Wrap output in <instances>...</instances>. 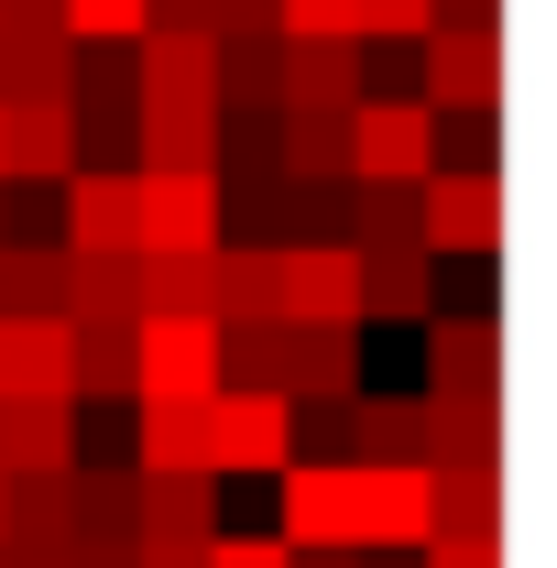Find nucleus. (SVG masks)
Instances as JSON below:
<instances>
[{"label": "nucleus", "mask_w": 557, "mask_h": 568, "mask_svg": "<svg viewBox=\"0 0 557 568\" xmlns=\"http://www.w3.org/2000/svg\"><path fill=\"white\" fill-rule=\"evenodd\" d=\"M284 503H274V547L306 558V547H350L361 558V525H372V470H274Z\"/></svg>", "instance_id": "f257e3e1"}, {"label": "nucleus", "mask_w": 557, "mask_h": 568, "mask_svg": "<svg viewBox=\"0 0 557 568\" xmlns=\"http://www.w3.org/2000/svg\"><path fill=\"white\" fill-rule=\"evenodd\" d=\"M132 241L142 252H175V263H209L219 241H230L219 175H132Z\"/></svg>", "instance_id": "f03ea898"}, {"label": "nucleus", "mask_w": 557, "mask_h": 568, "mask_svg": "<svg viewBox=\"0 0 557 568\" xmlns=\"http://www.w3.org/2000/svg\"><path fill=\"white\" fill-rule=\"evenodd\" d=\"M416 252L426 263H437V252L492 263V252H503V175H426L416 186Z\"/></svg>", "instance_id": "7ed1b4c3"}, {"label": "nucleus", "mask_w": 557, "mask_h": 568, "mask_svg": "<svg viewBox=\"0 0 557 568\" xmlns=\"http://www.w3.org/2000/svg\"><path fill=\"white\" fill-rule=\"evenodd\" d=\"M437 153H426V110L416 99H361L350 110V186H426Z\"/></svg>", "instance_id": "20e7f679"}, {"label": "nucleus", "mask_w": 557, "mask_h": 568, "mask_svg": "<svg viewBox=\"0 0 557 568\" xmlns=\"http://www.w3.org/2000/svg\"><path fill=\"white\" fill-rule=\"evenodd\" d=\"M426 394H503V306L426 317Z\"/></svg>", "instance_id": "39448f33"}, {"label": "nucleus", "mask_w": 557, "mask_h": 568, "mask_svg": "<svg viewBox=\"0 0 557 568\" xmlns=\"http://www.w3.org/2000/svg\"><path fill=\"white\" fill-rule=\"evenodd\" d=\"M274 295H284V328H361V263H350V252L284 241Z\"/></svg>", "instance_id": "423d86ee"}, {"label": "nucleus", "mask_w": 557, "mask_h": 568, "mask_svg": "<svg viewBox=\"0 0 557 568\" xmlns=\"http://www.w3.org/2000/svg\"><path fill=\"white\" fill-rule=\"evenodd\" d=\"M274 394L284 405H350L361 394V328H274Z\"/></svg>", "instance_id": "0eeeda50"}, {"label": "nucleus", "mask_w": 557, "mask_h": 568, "mask_svg": "<svg viewBox=\"0 0 557 568\" xmlns=\"http://www.w3.org/2000/svg\"><path fill=\"white\" fill-rule=\"evenodd\" d=\"M219 110H175V99H142L132 110V175H219Z\"/></svg>", "instance_id": "6e6552de"}, {"label": "nucleus", "mask_w": 557, "mask_h": 568, "mask_svg": "<svg viewBox=\"0 0 557 568\" xmlns=\"http://www.w3.org/2000/svg\"><path fill=\"white\" fill-rule=\"evenodd\" d=\"M295 437H284V394H209V470L241 481V470H284Z\"/></svg>", "instance_id": "1a4fd4ad"}, {"label": "nucleus", "mask_w": 557, "mask_h": 568, "mask_svg": "<svg viewBox=\"0 0 557 568\" xmlns=\"http://www.w3.org/2000/svg\"><path fill=\"white\" fill-rule=\"evenodd\" d=\"M77 470V405L67 394H11L0 405V481H55Z\"/></svg>", "instance_id": "9d476101"}, {"label": "nucleus", "mask_w": 557, "mask_h": 568, "mask_svg": "<svg viewBox=\"0 0 557 568\" xmlns=\"http://www.w3.org/2000/svg\"><path fill=\"white\" fill-rule=\"evenodd\" d=\"M274 110L350 121L361 110V44H274Z\"/></svg>", "instance_id": "9b49d317"}, {"label": "nucleus", "mask_w": 557, "mask_h": 568, "mask_svg": "<svg viewBox=\"0 0 557 568\" xmlns=\"http://www.w3.org/2000/svg\"><path fill=\"white\" fill-rule=\"evenodd\" d=\"M426 470H503V394H416Z\"/></svg>", "instance_id": "f8f14e48"}, {"label": "nucleus", "mask_w": 557, "mask_h": 568, "mask_svg": "<svg viewBox=\"0 0 557 568\" xmlns=\"http://www.w3.org/2000/svg\"><path fill=\"white\" fill-rule=\"evenodd\" d=\"M350 470H426V405L416 394H350Z\"/></svg>", "instance_id": "ddd939ff"}, {"label": "nucleus", "mask_w": 557, "mask_h": 568, "mask_svg": "<svg viewBox=\"0 0 557 568\" xmlns=\"http://www.w3.org/2000/svg\"><path fill=\"white\" fill-rule=\"evenodd\" d=\"M132 99L219 110V44H186V33H142V44H132Z\"/></svg>", "instance_id": "4468645a"}, {"label": "nucleus", "mask_w": 557, "mask_h": 568, "mask_svg": "<svg viewBox=\"0 0 557 568\" xmlns=\"http://www.w3.org/2000/svg\"><path fill=\"white\" fill-rule=\"evenodd\" d=\"M274 263H284V252H252V241H219V263H209V317H219V328H284Z\"/></svg>", "instance_id": "2eb2a0df"}, {"label": "nucleus", "mask_w": 557, "mask_h": 568, "mask_svg": "<svg viewBox=\"0 0 557 568\" xmlns=\"http://www.w3.org/2000/svg\"><path fill=\"white\" fill-rule=\"evenodd\" d=\"M132 547H219V481H142Z\"/></svg>", "instance_id": "dca6fc26"}, {"label": "nucleus", "mask_w": 557, "mask_h": 568, "mask_svg": "<svg viewBox=\"0 0 557 568\" xmlns=\"http://www.w3.org/2000/svg\"><path fill=\"white\" fill-rule=\"evenodd\" d=\"M361 263V328L372 317H437V263L426 252H350Z\"/></svg>", "instance_id": "f3484780"}, {"label": "nucleus", "mask_w": 557, "mask_h": 568, "mask_svg": "<svg viewBox=\"0 0 557 568\" xmlns=\"http://www.w3.org/2000/svg\"><path fill=\"white\" fill-rule=\"evenodd\" d=\"M426 503H437V536L503 547V470H426Z\"/></svg>", "instance_id": "a211bd4d"}, {"label": "nucleus", "mask_w": 557, "mask_h": 568, "mask_svg": "<svg viewBox=\"0 0 557 568\" xmlns=\"http://www.w3.org/2000/svg\"><path fill=\"white\" fill-rule=\"evenodd\" d=\"M426 536H437L426 470H372V525H361V558H383V547H426Z\"/></svg>", "instance_id": "6ab92c4d"}, {"label": "nucleus", "mask_w": 557, "mask_h": 568, "mask_svg": "<svg viewBox=\"0 0 557 568\" xmlns=\"http://www.w3.org/2000/svg\"><path fill=\"white\" fill-rule=\"evenodd\" d=\"M0 317H67V252L55 241H0Z\"/></svg>", "instance_id": "aec40b11"}, {"label": "nucleus", "mask_w": 557, "mask_h": 568, "mask_svg": "<svg viewBox=\"0 0 557 568\" xmlns=\"http://www.w3.org/2000/svg\"><path fill=\"white\" fill-rule=\"evenodd\" d=\"M230 110H274V44H219V121Z\"/></svg>", "instance_id": "412c9836"}, {"label": "nucleus", "mask_w": 557, "mask_h": 568, "mask_svg": "<svg viewBox=\"0 0 557 568\" xmlns=\"http://www.w3.org/2000/svg\"><path fill=\"white\" fill-rule=\"evenodd\" d=\"M284 44H361V0H274Z\"/></svg>", "instance_id": "4be33fe9"}, {"label": "nucleus", "mask_w": 557, "mask_h": 568, "mask_svg": "<svg viewBox=\"0 0 557 568\" xmlns=\"http://www.w3.org/2000/svg\"><path fill=\"white\" fill-rule=\"evenodd\" d=\"M437 0H361V44H426Z\"/></svg>", "instance_id": "5701e85b"}, {"label": "nucleus", "mask_w": 557, "mask_h": 568, "mask_svg": "<svg viewBox=\"0 0 557 568\" xmlns=\"http://www.w3.org/2000/svg\"><path fill=\"white\" fill-rule=\"evenodd\" d=\"M0 33H67V0H0Z\"/></svg>", "instance_id": "b1692460"}, {"label": "nucleus", "mask_w": 557, "mask_h": 568, "mask_svg": "<svg viewBox=\"0 0 557 568\" xmlns=\"http://www.w3.org/2000/svg\"><path fill=\"white\" fill-rule=\"evenodd\" d=\"M209 568H284V547H274V536H219Z\"/></svg>", "instance_id": "393cba45"}, {"label": "nucleus", "mask_w": 557, "mask_h": 568, "mask_svg": "<svg viewBox=\"0 0 557 568\" xmlns=\"http://www.w3.org/2000/svg\"><path fill=\"white\" fill-rule=\"evenodd\" d=\"M437 33H503V0H437Z\"/></svg>", "instance_id": "a878e982"}, {"label": "nucleus", "mask_w": 557, "mask_h": 568, "mask_svg": "<svg viewBox=\"0 0 557 568\" xmlns=\"http://www.w3.org/2000/svg\"><path fill=\"white\" fill-rule=\"evenodd\" d=\"M426 568H503V547H459V536H426Z\"/></svg>", "instance_id": "bb28decb"}, {"label": "nucleus", "mask_w": 557, "mask_h": 568, "mask_svg": "<svg viewBox=\"0 0 557 568\" xmlns=\"http://www.w3.org/2000/svg\"><path fill=\"white\" fill-rule=\"evenodd\" d=\"M284 568H372V558H350V547H306V558H284Z\"/></svg>", "instance_id": "cd10ccee"}, {"label": "nucleus", "mask_w": 557, "mask_h": 568, "mask_svg": "<svg viewBox=\"0 0 557 568\" xmlns=\"http://www.w3.org/2000/svg\"><path fill=\"white\" fill-rule=\"evenodd\" d=\"M0 241H11V219H0Z\"/></svg>", "instance_id": "c85d7f7f"}, {"label": "nucleus", "mask_w": 557, "mask_h": 568, "mask_svg": "<svg viewBox=\"0 0 557 568\" xmlns=\"http://www.w3.org/2000/svg\"><path fill=\"white\" fill-rule=\"evenodd\" d=\"M0 503H11V481H0Z\"/></svg>", "instance_id": "c756f323"}]
</instances>
